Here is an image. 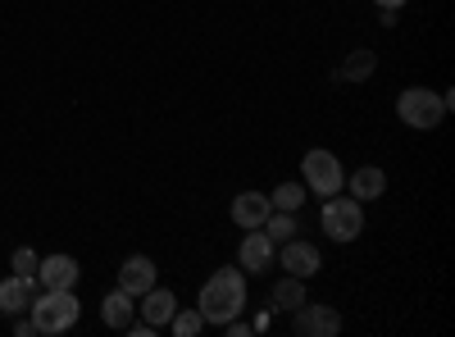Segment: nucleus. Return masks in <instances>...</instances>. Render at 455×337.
<instances>
[{
    "label": "nucleus",
    "mask_w": 455,
    "mask_h": 337,
    "mask_svg": "<svg viewBox=\"0 0 455 337\" xmlns=\"http://www.w3.org/2000/svg\"><path fill=\"white\" fill-rule=\"evenodd\" d=\"M300 182H306V192L315 197H337L341 187H347V173H341V160L332 151H306V160H300Z\"/></svg>",
    "instance_id": "20e7f679"
},
{
    "label": "nucleus",
    "mask_w": 455,
    "mask_h": 337,
    "mask_svg": "<svg viewBox=\"0 0 455 337\" xmlns=\"http://www.w3.org/2000/svg\"><path fill=\"white\" fill-rule=\"evenodd\" d=\"M269 197L264 192H242V197H233V223L237 229H259L264 219H269Z\"/></svg>",
    "instance_id": "ddd939ff"
},
{
    "label": "nucleus",
    "mask_w": 455,
    "mask_h": 337,
    "mask_svg": "<svg viewBox=\"0 0 455 337\" xmlns=\"http://www.w3.org/2000/svg\"><path fill=\"white\" fill-rule=\"evenodd\" d=\"M173 337H196L201 328H205V319H201V310H173Z\"/></svg>",
    "instance_id": "aec40b11"
},
{
    "label": "nucleus",
    "mask_w": 455,
    "mask_h": 337,
    "mask_svg": "<svg viewBox=\"0 0 455 337\" xmlns=\"http://www.w3.org/2000/svg\"><path fill=\"white\" fill-rule=\"evenodd\" d=\"M306 197H310V192H306V182H278L274 192H269V205H274V210L296 214L300 205H306Z\"/></svg>",
    "instance_id": "dca6fc26"
},
{
    "label": "nucleus",
    "mask_w": 455,
    "mask_h": 337,
    "mask_svg": "<svg viewBox=\"0 0 455 337\" xmlns=\"http://www.w3.org/2000/svg\"><path fill=\"white\" fill-rule=\"evenodd\" d=\"M10 265H14V274H23V278H36V265H42V260H36V255H32L28 246H19Z\"/></svg>",
    "instance_id": "412c9836"
},
{
    "label": "nucleus",
    "mask_w": 455,
    "mask_h": 337,
    "mask_svg": "<svg viewBox=\"0 0 455 337\" xmlns=\"http://www.w3.org/2000/svg\"><path fill=\"white\" fill-rule=\"evenodd\" d=\"M259 229L269 233L274 242H287V237H296V214H287V210H269V219H264Z\"/></svg>",
    "instance_id": "a211bd4d"
},
{
    "label": "nucleus",
    "mask_w": 455,
    "mask_h": 337,
    "mask_svg": "<svg viewBox=\"0 0 455 337\" xmlns=\"http://www.w3.org/2000/svg\"><path fill=\"white\" fill-rule=\"evenodd\" d=\"M347 187H351V197L364 205V201H378V197L387 192V173L373 169V164H364V169H355V173L347 178Z\"/></svg>",
    "instance_id": "2eb2a0df"
},
{
    "label": "nucleus",
    "mask_w": 455,
    "mask_h": 337,
    "mask_svg": "<svg viewBox=\"0 0 455 337\" xmlns=\"http://www.w3.org/2000/svg\"><path fill=\"white\" fill-rule=\"evenodd\" d=\"M237 255H242V269L246 274H264V269H274V260H278V242L264 233V229H246Z\"/></svg>",
    "instance_id": "423d86ee"
},
{
    "label": "nucleus",
    "mask_w": 455,
    "mask_h": 337,
    "mask_svg": "<svg viewBox=\"0 0 455 337\" xmlns=\"http://www.w3.org/2000/svg\"><path fill=\"white\" fill-rule=\"evenodd\" d=\"M156 278H160V269H156V260H150V255H128L124 265H119V287L128 296L150 292V287H156Z\"/></svg>",
    "instance_id": "1a4fd4ad"
},
{
    "label": "nucleus",
    "mask_w": 455,
    "mask_h": 337,
    "mask_svg": "<svg viewBox=\"0 0 455 337\" xmlns=\"http://www.w3.org/2000/svg\"><path fill=\"white\" fill-rule=\"evenodd\" d=\"M373 51H351L347 55V64H341V78H351V83H364L369 78V73H373Z\"/></svg>",
    "instance_id": "6ab92c4d"
},
{
    "label": "nucleus",
    "mask_w": 455,
    "mask_h": 337,
    "mask_svg": "<svg viewBox=\"0 0 455 337\" xmlns=\"http://www.w3.org/2000/svg\"><path fill=\"white\" fill-rule=\"evenodd\" d=\"M283 269H287L291 278H315V274L323 269V255H319V246H310V242L287 237V242H283Z\"/></svg>",
    "instance_id": "6e6552de"
},
{
    "label": "nucleus",
    "mask_w": 455,
    "mask_h": 337,
    "mask_svg": "<svg viewBox=\"0 0 455 337\" xmlns=\"http://www.w3.org/2000/svg\"><path fill=\"white\" fill-rule=\"evenodd\" d=\"M28 319H32L36 333H68L73 324L83 319V301L73 296V287H68V292H51V287H46L42 296H32Z\"/></svg>",
    "instance_id": "7ed1b4c3"
},
{
    "label": "nucleus",
    "mask_w": 455,
    "mask_h": 337,
    "mask_svg": "<svg viewBox=\"0 0 455 337\" xmlns=\"http://www.w3.org/2000/svg\"><path fill=\"white\" fill-rule=\"evenodd\" d=\"M323 233L332 242H355L364 233V205L355 197H328V205H323Z\"/></svg>",
    "instance_id": "39448f33"
},
{
    "label": "nucleus",
    "mask_w": 455,
    "mask_h": 337,
    "mask_svg": "<svg viewBox=\"0 0 455 337\" xmlns=\"http://www.w3.org/2000/svg\"><path fill=\"white\" fill-rule=\"evenodd\" d=\"M291 328H296L300 337H337V333H341V315H337L332 306H310V301H300Z\"/></svg>",
    "instance_id": "0eeeda50"
},
{
    "label": "nucleus",
    "mask_w": 455,
    "mask_h": 337,
    "mask_svg": "<svg viewBox=\"0 0 455 337\" xmlns=\"http://www.w3.org/2000/svg\"><path fill=\"white\" fill-rule=\"evenodd\" d=\"M196 310L205 324H228V319H237L246 310V274L242 269H214L210 283L201 287L196 296Z\"/></svg>",
    "instance_id": "f257e3e1"
},
{
    "label": "nucleus",
    "mask_w": 455,
    "mask_h": 337,
    "mask_svg": "<svg viewBox=\"0 0 455 337\" xmlns=\"http://www.w3.org/2000/svg\"><path fill=\"white\" fill-rule=\"evenodd\" d=\"M446 109H451L446 92H433V87H405L396 96V119L414 132H433L446 119Z\"/></svg>",
    "instance_id": "f03ea898"
},
{
    "label": "nucleus",
    "mask_w": 455,
    "mask_h": 337,
    "mask_svg": "<svg viewBox=\"0 0 455 337\" xmlns=\"http://www.w3.org/2000/svg\"><path fill=\"white\" fill-rule=\"evenodd\" d=\"M137 301H141V306H137V310H141V324H150V328H164V324L173 319V310H178V296H173L169 287H160V283L150 287V292H141Z\"/></svg>",
    "instance_id": "9b49d317"
},
{
    "label": "nucleus",
    "mask_w": 455,
    "mask_h": 337,
    "mask_svg": "<svg viewBox=\"0 0 455 337\" xmlns=\"http://www.w3.org/2000/svg\"><path fill=\"white\" fill-rule=\"evenodd\" d=\"M373 5H378V10H401L405 0H373Z\"/></svg>",
    "instance_id": "4be33fe9"
},
{
    "label": "nucleus",
    "mask_w": 455,
    "mask_h": 337,
    "mask_svg": "<svg viewBox=\"0 0 455 337\" xmlns=\"http://www.w3.org/2000/svg\"><path fill=\"white\" fill-rule=\"evenodd\" d=\"M78 260L73 255H46L42 265H36V283L42 287H51V292H68L73 283H78Z\"/></svg>",
    "instance_id": "9d476101"
},
{
    "label": "nucleus",
    "mask_w": 455,
    "mask_h": 337,
    "mask_svg": "<svg viewBox=\"0 0 455 337\" xmlns=\"http://www.w3.org/2000/svg\"><path fill=\"white\" fill-rule=\"evenodd\" d=\"M300 301H306V278H283V283H274V310H296Z\"/></svg>",
    "instance_id": "f3484780"
},
{
    "label": "nucleus",
    "mask_w": 455,
    "mask_h": 337,
    "mask_svg": "<svg viewBox=\"0 0 455 337\" xmlns=\"http://www.w3.org/2000/svg\"><path fill=\"white\" fill-rule=\"evenodd\" d=\"M100 315H105L109 328H132V319H137V296H128L124 287H114L105 301H100Z\"/></svg>",
    "instance_id": "4468645a"
},
{
    "label": "nucleus",
    "mask_w": 455,
    "mask_h": 337,
    "mask_svg": "<svg viewBox=\"0 0 455 337\" xmlns=\"http://www.w3.org/2000/svg\"><path fill=\"white\" fill-rule=\"evenodd\" d=\"M32 296H36V278H23V274L5 278L0 283V315H23L32 306Z\"/></svg>",
    "instance_id": "f8f14e48"
}]
</instances>
